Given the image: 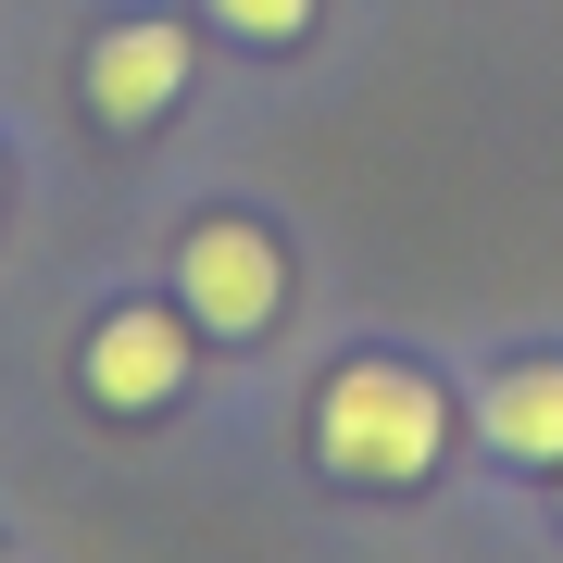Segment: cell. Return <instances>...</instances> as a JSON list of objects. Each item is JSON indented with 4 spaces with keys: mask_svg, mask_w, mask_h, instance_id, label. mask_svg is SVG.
I'll use <instances>...</instances> for the list:
<instances>
[{
    "mask_svg": "<svg viewBox=\"0 0 563 563\" xmlns=\"http://www.w3.org/2000/svg\"><path fill=\"white\" fill-rule=\"evenodd\" d=\"M551 501H563V488H551Z\"/></svg>",
    "mask_w": 563,
    "mask_h": 563,
    "instance_id": "7",
    "label": "cell"
},
{
    "mask_svg": "<svg viewBox=\"0 0 563 563\" xmlns=\"http://www.w3.org/2000/svg\"><path fill=\"white\" fill-rule=\"evenodd\" d=\"M176 288H188V313H201L213 339H263V325H276V301H288V251L263 239L251 213H213V225H188Z\"/></svg>",
    "mask_w": 563,
    "mask_h": 563,
    "instance_id": "2",
    "label": "cell"
},
{
    "mask_svg": "<svg viewBox=\"0 0 563 563\" xmlns=\"http://www.w3.org/2000/svg\"><path fill=\"white\" fill-rule=\"evenodd\" d=\"M476 413H488V451H514V463H563V363H501Z\"/></svg>",
    "mask_w": 563,
    "mask_h": 563,
    "instance_id": "5",
    "label": "cell"
},
{
    "mask_svg": "<svg viewBox=\"0 0 563 563\" xmlns=\"http://www.w3.org/2000/svg\"><path fill=\"white\" fill-rule=\"evenodd\" d=\"M313 451H325V476H351V488H413V476H439V451H451V401H439V376L363 351V363L325 376Z\"/></svg>",
    "mask_w": 563,
    "mask_h": 563,
    "instance_id": "1",
    "label": "cell"
},
{
    "mask_svg": "<svg viewBox=\"0 0 563 563\" xmlns=\"http://www.w3.org/2000/svg\"><path fill=\"white\" fill-rule=\"evenodd\" d=\"M88 388H101L113 413H163L188 388V325L176 313H113L101 339H88Z\"/></svg>",
    "mask_w": 563,
    "mask_h": 563,
    "instance_id": "4",
    "label": "cell"
},
{
    "mask_svg": "<svg viewBox=\"0 0 563 563\" xmlns=\"http://www.w3.org/2000/svg\"><path fill=\"white\" fill-rule=\"evenodd\" d=\"M88 101H101V125H163L188 101V25H101Z\"/></svg>",
    "mask_w": 563,
    "mask_h": 563,
    "instance_id": "3",
    "label": "cell"
},
{
    "mask_svg": "<svg viewBox=\"0 0 563 563\" xmlns=\"http://www.w3.org/2000/svg\"><path fill=\"white\" fill-rule=\"evenodd\" d=\"M213 25H225V38H263V51H276V38H301V25H313V0H213Z\"/></svg>",
    "mask_w": 563,
    "mask_h": 563,
    "instance_id": "6",
    "label": "cell"
}]
</instances>
